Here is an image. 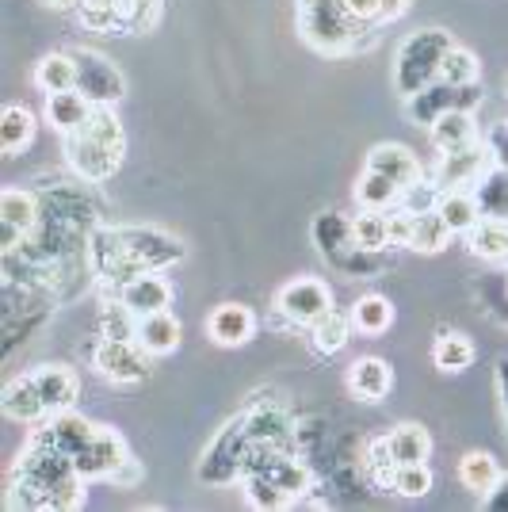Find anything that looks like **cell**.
Returning <instances> with one entry per match:
<instances>
[{"label": "cell", "mask_w": 508, "mask_h": 512, "mask_svg": "<svg viewBox=\"0 0 508 512\" xmlns=\"http://www.w3.org/2000/svg\"><path fill=\"white\" fill-rule=\"evenodd\" d=\"M329 310H333V291L318 276H298L276 291V314H283L295 325H314Z\"/></svg>", "instance_id": "7"}, {"label": "cell", "mask_w": 508, "mask_h": 512, "mask_svg": "<svg viewBox=\"0 0 508 512\" xmlns=\"http://www.w3.org/2000/svg\"><path fill=\"white\" fill-rule=\"evenodd\" d=\"M310 329V344L318 348L321 356H337L340 348L348 344V333H352V318L348 314H337V310H329V314H321L314 325H306Z\"/></svg>", "instance_id": "33"}, {"label": "cell", "mask_w": 508, "mask_h": 512, "mask_svg": "<svg viewBox=\"0 0 508 512\" xmlns=\"http://www.w3.org/2000/svg\"><path fill=\"white\" fill-rule=\"evenodd\" d=\"M466 249L478 256V260H508V222L482 218V222L466 234Z\"/></svg>", "instance_id": "31"}, {"label": "cell", "mask_w": 508, "mask_h": 512, "mask_svg": "<svg viewBox=\"0 0 508 512\" xmlns=\"http://www.w3.org/2000/svg\"><path fill=\"white\" fill-rule=\"evenodd\" d=\"M409 4H413V0H382L379 20H398V16H405V12H409Z\"/></svg>", "instance_id": "45"}, {"label": "cell", "mask_w": 508, "mask_h": 512, "mask_svg": "<svg viewBox=\"0 0 508 512\" xmlns=\"http://www.w3.org/2000/svg\"><path fill=\"white\" fill-rule=\"evenodd\" d=\"M455 46L451 31L444 27H421L413 31L402 46H398V62H394V88L398 96H417L428 85L440 81V65H444L447 50Z\"/></svg>", "instance_id": "3"}, {"label": "cell", "mask_w": 508, "mask_h": 512, "mask_svg": "<svg viewBox=\"0 0 508 512\" xmlns=\"http://www.w3.org/2000/svg\"><path fill=\"white\" fill-rule=\"evenodd\" d=\"M138 321L142 318L115 295V299L104 302V310H100V337H104V341H138Z\"/></svg>", "instance_id": "36"}, {"label": "cell", "mask_w": 508, "mask_h": 512, "mask_svg": "<svg viewBox=\"0 0 508 512\" xmlns=\"http://www.w3.org/2000/svg\"><path fill=\"white\" fill-rule=\"evenodd\" d=\"M96 428L88 417H81L77 409H62V413H50L43 421V428L35 432V440H43V444H50V448L65 451V455H81V448H85L88 440L96 436Z\"/></svg>", "instance_id": "12"}, {"label": "cell", "mask_w": 508, "mask_h": 512, "mask_svg": "<svg viewBox=\"0 0 508 512\" xmlns=\"http://www.w3.org/2000/svg\"><path fill=\"white\" fill-rule=\"evenodd\" d=\"M367 474H371V482L382 486V490H390V486H394L398 459H394V451H390V444H386V436L367 444Z\"/></svg>", "instance_id": "39"}, {"label": "cell", "mask_w": 508, "mask_h": 512, "mask_svg": "<svg viewBox=\"0 0 508 512\" xmlns=\"http://www.w3.org/2000/svg\"><path fill=\"white\" fill-rule=\"evenodd\" d=\"M489 509H508V474H501V482H497V490L486 497Z\"/></svg>", "instance_id": "43"}, {"label": "cell", "mask_w": 508, "mask_h": 512, "mask_svg": "<svg viewBox=\"0 0 508 512\" xmlns=\"http://www.w3.org/2000/svg\"><path fill=\"white\" fill-rule=\"evenodd\" d=\"M127 440L115 432V428L100 425L96 428V436L88 440L81 455H77V470H81V478L85 482H111V474L127 463Z\"/></svg>", "instance_id": "10"}, {"label": "cell", "mask_w": 508, "mask_h": 512, "mask_svg": "<svg viewBox=\"0 0 508 512\" xmlns=\"http://www.w3.org/2000/svg\"><path fill=\"white\" fill-rule=\"evenodd\" d=\"M390 490L398 493V497H424V493L432 490V470H428V463H409V467H398V474H394V486Z\"/></svg>", "instance_id": "41"}, {"label": "cell", "mask_w": 508, "mask_h": 512, "mask_svg": "<svg viewBox=\"0 0 508 512\" xmlns=\"http://www.w3.org/2000/svg\"><path fill=\"white\" fill-rule=\"evenodd\" d=\"M390 386H394V371L379 356H360V360L348 367V394L356 402L375 406V402H382L390 394Z\"/></svg>", "instance_id": "16"}, {"label": "cell", "mask_w": 508, "mask_h": 512, "mask_svg": "<svg viewBox=\"0 0 508 512\" xmlns=\"http://www.w3.org/2000/svg\"><path fill=\"white\" fill-rule=\"evenodd\" d=\"M81 497H85V478L77 470V459L31 436V444L12 470L8 505H20V509H77Z\"/></svg>", "instance_id": "1"}, {"label": "cell", "mask_w": 508, "mask_h": 512, "mask_svg": "<svg viewBox=\"0 0 508 512\" xmlns=\"http://www.w3.org/2000/svg\"><path fill=\"white\" fill-rule=\"evenodd\" d=\"M96 107L88 104L85 96L77 92V88H69V92H54V96H46V119H50V127L58 130V134H73V130L85 123L88 115H92Z\"/></svg>", "instance_id": "25"}, {"label": "cell", "mask_w": 508, "mask_h": 512, "mask_svg": "<svg viewBox=\"0 0 508 512\" xmlns=\"http://www.w3.org/2000/svg\"><path fill=\"white\" fill-rule=\"evenodd\" d=\"M367 169L382 172L386 180H394L398 188H409L413 180H421V161L413 157V150L409 146H398V142H382V146H375V150L367 153Z\"/></svg>", "instance_id": "19"}, {"label": "cell", "mask_w": 508, "mask_h": 512, "mask_svg": "<svg viewBox=\"0 0 508 512\" xmlns=\"http://www.w3.org/2000/svg\"><path fill=\"white\" fill-rule=\"evenodd\" d=\"M386 444H390V451H394L398 467L428 463V455H432V436H428L421 425H398L390 436H386Z\"/></svg>", "instance_id": "32"}, {"label": "cell", "mask_w": 508, "mask_h": 512, "mask_svg": "<svg viewBox=\"0 0 508 512\" xmlns=\"http://www.w3.org/2000/svg\"><path fill=\"white\" fill-rule=\"evenodd\" d=\"M432 363L444 371V375H459L474 363V341L466 333H440L436 348H432Z\"/></svg>", "instance_id": "34"}, {"label": "cell", "mask_w": 508, "mask_h": 512, "mask_svg": "<svg viewBox=\"0 0 508 512\" xmlns=\"http://www.w3.org/2000/svg\"><path fill=\"white\" fill-rule=\"evenodd\" d=\"M360 20L344 8V0H298V31L302 43H310L321 54H348L360 35Z\"/></svg>", "instance_id": "4"}, {"label": "cell", "mask_w": 508, "mask_h": 512, "mask_svg": "<svg viewBox=\"0 0 508 512\" xmlns=\"http://www.w3.org/2000/svg\"><path fill=\"white\" fill-rule=\"evenodd\" d=\"M398 199H402V188L394 180H386L375 169L360 172V180H356V203H360L363 211H394Z\"/></svg>", "instance_id": "28"}, {"label": "cell", "mask_w": 508, "mask_h": 512, "mask_svg": "<svg viewBox=\"0 0 508 512\" xmlns=\"http://www.w3.org/2000/svg\"><path fill=\"white\" fill-rule=\"evenodd\" d=\"M115 295L127 302L138 318H146V314H157V310H169L172 306V283L161 272H142L130 283H123Z\"/></svg>", "instance_id": "17"}, {"label": "cell", "mask_w": 508, "mask_h": 512, "mask_svg": "<svg viewBox=\"0 0 508 512\" xmlns=\"http://www.w3.org/2000/svg\"><path fill=\"white\" fill-rule=\"evenodd\" d=\"M92 363H96V371L111 379V383H142L149 379V371H153V356H149L146 348L138 341H104L92 348Z\"/></svg>", "instance_id": "8"}, {"label": "cell", "mask_w": 508, "mask_h": 512, "mask_svg": "<svg viewBox=\"0 0 508 512\" xmlns=\"http://www.w3.org/2000/svg\"><path fill=\"white\" fill-rule=\"evenodd\" d=\"M256 333V318L249 306L241 302H222L214 306V314L207 318V337H211L218 348H241L249 344Z\"/></svg>", "instance_id": "13"}, {"label": "cell", "mask_w": 508, "mask_h": 512, "mask_svg": "<svg viewBox=\"0 0 508 512\" xmlns=\"http://www.w3.org/2000/svg\"><path fill=\"white\" fill-rule=\"evenodd\" d=\"M436 214L444 218V226L451 230V237H466L478 222H482V211H478V203H474V192H470V188H455V192L440 195Z\"/></svg>", "instance_id": "23"}, {"label": "cell", "mask_w": 508, "mask_h": 512, "mask_svg": "<svg viewBox=\"0 0 508 512\" xmlns=\"http://www.w3.org/2000/svg\"><path fill=\"white\" fill-rule=\"evenodd\" d=\"M241 486H245V501H249L253 509H287V505L295 501V497L283 490L276 478H268L264 470H245Z\"/></svg>", "instance_id": "35"}, {"label": "cell", "mask_w": 508, "mask_h": 512, "mask_svg": "<svg viewBox=\"0 0 508 512\" xmlns=\"http://www.w3.org/2000/svg\"><path fill=\"white\" fill-rule=\"evenodd\" d=\"M119 4V31H149L161 20V0H115Z\"/></svg>", "instance_id": "38"}, {"label": "cell", "mask_w": 508, "mask_h": 512, "mask_svg": "<svg viewBox=\"0 0 508 512\" xmlns=\"http://www.w3.org/2000/svg\"><path fill=\"white\" fill-rule=\"evenodd\" d=\"M31 379L39 386L43 402L50 413H62V409H73L77 394H81V379L73 367H62V363H46L39 371H31Z\"/></svg>", "instance_id": "18"}, {"label": "cell", "mask_w": 508, "mask_h": 512, "mask_svg": "<svg viewBox=\"0 0 508 512\" xmlns=\"http://www.w3.org/2000/svg\"><path fill=\"white\" fill-rule=\"evenodd\" d=\"M127 157V134L111 107H96L73 134H65V161L85 180L115 176Z\"/></svg>", "instance_id": "2"}, {"label": "cell", "mask_w": 508, "mask_h": 512, "mask_svg": "<svg viewBox=\"0 0 508 512\" xmlns=\"http://www.w3.org/2000/svg\"><path fill=\"white\" fill-rule=\"evenodd\" d=\"M344 8L360 23H375L382 16V0H344Z\"/></svg>", "instance_id": "42"}, {"label": "cell", "mask_w": 508, "mask_h": 512, "mask_svg": "<svg viewBox=\"0 0 508 512\" xmlns=\"http://www.w3.org/2000/svg\"><path fill=\"white\" fill-rule=\"evenodd\" d=\"M459 482L470 493L489 497V493L497 490V482H501V467H497V459L489 451H466L463 463H459Z\"/></svg>", "instance_id": "27"}, {"label": "cell", "mask_w": 508, "mask_h": 512, "mask_svg": "<svg viewBox=\"0 0 508 512\" xmlns=\"http://www.w3.org/2000/svg\"><path fill=\"white\" fill-rule=\"evenodd\" d=\"M428 138L436 142L440 153L463 150V146L482 142V138H478V119H474V111H447V115H440V119L428 127Z\"/></svg>", "instance_id": "22"}, {"label": "cell", "mask_w": 508, "mask_h": 512, "mask_svg": "<svg viewBox=\"0 0 508 512\" xmlns=\"http://www.w3.org/2000/svg\"><path fill=\"white\" fill-rule=\"evenodd\" d=\"M39 195L23 192V188H4L0 192V249L16 253L20 241L39 226Z\"/></svg>", "instance_id": "9"}, {"label": "cell", "mask_w": 508, "mask_h": 512, "mask_svg": "<svg viewBox=\"0 0 508 512\" xmlns=\"http://www.w3.org/2000/svg\"><path fill=\"white\" fill-rule=\"evenodd\" d=\"M489 146L474 142V146H463V150H447L440 153V165L432 172V180L444 188V192H455V188H474V180L489 169Z\"/></svg>", "instance_id": "11"}, {"label": "cell", "mask_w": 508, "mask_h": 512, "mask_svg": "<svg viewBox=\"0 0 508 512\" xmlns=\"http://www.w3.org/2000/svg\"><path fill=\"white\" fill-rule=\"evenodd\" d=\"M474 203L482 218H493V222H508V169L505 165H489L478 180H474Z\"/></svg>", "instance_id": "21"}, {"label": "cell", "mask_w": 508, "mask_h": 512, "mask_svg": "<svg viewBox=\"0 0 508 512\" xmlns=\"http://www.w3.org/2000/svg\"><path fill=\"white\" fill-rule=\"evenodd\" d=\"M0 413L8 421H16V425H39V421L50 417V409H46L43 394H39V386H35L31 375L8 379L4 394H0Z\"/></svg>", "instance_id": "14"}, {"label": "cell", "mask_w": 508, "mask_h": 512, "mask_svg": "<svg viewBox=\"0 0 508 512\" xmlns=\"http://www.w3.org/2000/svg\"><path fill=\"white\" fill-rule=\"evenodd\" d=\"M348 318H352V329H356V333L379 337V333H386V329L394 325V306H390V299H382V295H363V299L352 302Z\"/></svg>", "instance_id": "29"}, {"label": "cell", "mask_w": 508, "mask_h": 512, "mask_svg": "<svg viewBox=\"0 0 508 512\" xmlns=\"http://www.w3.org/2000/svg\"><path fill=\"white\" fill-rule=\"evenodd\" d=\"M35 85L43 88L46 96L77 88V58H73V54H62V50L46 54L43 62L35 65Z\"/></svg>", "instance_id": "30"}, {"label": "cell", "mask_w": 508, "mask_h": 512, "mask_svg": "<svg viewBox=\"0 0 508 512\" xmlns=\"http://www.w3.org/2000/svg\"><path fill=\"white\" fill-rule=\"evenodd\" d=\"M184 341V325L176 321L172 310H157V314H146L138 321V344L146 348L149 356H172Z\"/></svg>", "instance_id": "20"}, {"label": "cell", "mask_w": 508, "mask_h": 512, "mask_svg": "<svg viewBox=\"0 0 508 512\" xmlns=\"http://www.w3.org/2000/svg\"><path fill=\"white\" fill-rule=\"evenodd\" d=\"M478 77H482V65L474 58V50H466L459 43L451 46L444 65H440V81L444 85H478Z\"/></svg>", "instance_id": "37"}, {"label": "cell", "mask_w": 508, "mask_h": 512, "mask_svg": "<svg viewBox=\"0 0 508 512\" xmlns=\"http://www.w3.org/2000/svg\"><path fill=\"white\" fill-rule=\"evenodd\" d=\"M138 478H142V470L134 467V459H127L123 467H119V470H115V474H111V482H123V486H134Z\"/></svg>", "instance_id": "44"}, {"label": "cell", "mask_w": 508, "mask_h": 512, "mask_svg": "<svg viewBox=\"0 0 508 512\" xmlns=\"http://www.w3.org/2000/svg\"><path fill=\"white\" fill-rule=\"evenodd\" d=\"M310 237L318 245V253L333 264H344L348 256L356 253V237H352V218L340 211H325L314 218L310 226Z\"/></svg>", "instance_id": "15"}, {"label": "cell", "mask_w": 508, "mask_h": 512, "mask_svg": "<svg viewBox=\"0 0 508 512\" xmlns=\"http://www.w3.org/2000/svg\"><path fill=\"white\" fill-rule=\"evenodd\" d=\"M352 237H356V253L379 256L382 249H390L394 245L390 211H360L352 218Z\"/></svg>", "instance_id": "26"}, {"label": "cell", "mask_w": 508, "mask_h": 512, "mask_svg": "<svg viewBox=\"0 0 508 512\" xmlns=\"http://www.w3.org/2000/svg\"><path fill=\"white\" fill-rule=\"evenodd\" d=\"M31 142H35V111L23 104H8L0 111V150L16 157Z\"/></svg>", "instance_id": "24"}, {"label": "cell", "mask_w": 508, "mask_h": 512, "mask_svg": "<svg viewBox=\"0 0 508 512\" xmlns=\"http://www.w3.org/2000/svg\"><path fill=\"white\" fill-rule=\"evenodd\" d=\"M77 16L88 31H119V4L115 0H77Z\"/></svg>", "instance_id": "40"}, {"label": "cell", "mask_w": 508, "mask_h": 512, "mask_svg": "<svg viewBox=\"0 0 508 512\" xmlns=\"http://www.w3.org/2000/svg\"><path fill=\"white\" fill-rule=\"evenodd\" d=\"M46 8H77V0H43Z\"/></svg>", "instance_id": "46"}, {"label": "cell", "mask_w": 508, "mask_h": 512, "mask_svg": "<svg viewBox=\"0 0 508 512\" xmlns=\"http://www.w3.org/2000/svg\"><path fill=\"white\" fill-rule=\"evenodd\" d=\"M77 58V92L85 96L92 107H115L127 92V77L115 69L111 58L96 54V50H73Z\"/></svg>", "instance_id": "6"}, {"label": "cell", "mask_w": 508, "mask_h": 512, "mask_svg": "<svg viewBox=\"0 0 508 512\" xmlns=\"http://www.w3.org/2000/svg\"><path fill=\"white\" fill-rule=\"evenodd\" d=\"M478 107H482V88L444 85V81H436V85H428L424 92L405 100L409 123H417V127H424V130L432 127L440 115H447V111H478Z\"/></svg>", "instance_id": "5"}]
</instances>
